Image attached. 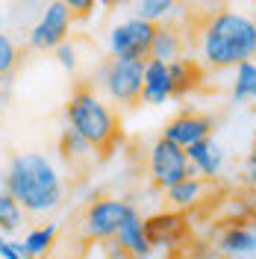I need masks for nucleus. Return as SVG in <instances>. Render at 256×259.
Returning <instances> with one entry per match:
<instances>
[{
    "mask_svg": "<svg viewBox=\"0 0 256 259\" xmlns=\"http://www.w3.org/2000/svg\"><path fill=\"white\" fill-rule=\"evenodd\" d=\"M162 139H168L171 145L189 150V147L197 145V142L212 139V118L197 115V112H183V115H177L174 121H168Z\"/></svg>",
    "mask_w": 256,
    "mask_h": 259,
    "instance_id": "nucleus-9",
    "label": "nucleus"
},
{
    "mask_svg": "<svg viewBox=\"0 0 256 259\" xmlns=\"http://www.w3.org/2000/svg\"><path fill=\"white\" fill-rule=\"evenodd\" d=\"M200 53L212 68H239L256 56V21L221 9L200 27Z\"/></svg>",
    "mask_w": 256,
    "mask_h": 259,
    "instance_id": "nucleus-2",
    "label": "nucleus"
},
{
    "mask_svg": "<svg viewBox=\"0 0 256 259\" xmlns=\"http://www.w3.org/2000/svg\"><path fill=\"white\" fill-rule=\"evenodd\" d=\"M142 77L144 62H124V59H109L100 68V85L103 92L121 106H133L142 100Z\"/></svg>",
    "mask_w": 256,
    "mask_h": 259,
    "instance_id": "nucleus-6",
    "label": "nucleus"
},
{
    "mask_svg": "<svg viewBox=\"0 0 256 259\" xmlns=\"http://www.w3.org/2000/svg\"><path fill=\"white\" fill-rule=\"evenodd\" d=\"M174 97V82H171V71L165 62H144V77H142V100L150 106H162L165 100Z\"/></svg>",
    "mask_w": 256,
    "mask_h": 259,
    "instance_id": "nucleus-10",
    "label": "nucleus"
},
{
    "mask_svg": "<svg viewBox=\"0 0 256 259\" xmlns=\"http://www.w3.org/2000/svg\"><path fill=\"white\" fill-rule=\"evenodd\" d=\"M92 6H95V3H92V0H68V9H71V15H74V12H86V9H92Z\"/></svg>",
    "mask_w": 256,
    "mask_h": 259,
    "instance_id": "nucleus-26",
    "label": "nucleus"
},
{
    "mask_svg": "<svg viewBox=\"0 0 256 259\" xmlns=\"http://www.w3.org/2000/svg\"><path fill=\"white\" fill-rule=\"evenodd\" d=\"M256 162V147H253V153H250V159H247V165H253Z\"/></svg>",
    "mask_w": 256,
    "mask_h": 259,
    "instance_id": "nucleus-28",
    "label": "nucleus"
},
{
    "mask_svg": "<svg viewBox=\"0 0 256 259\" xmlns=\"http://www.w3.org/2000/svg\"><path fill=\"white\" fill-rule=\"evenodd\" d=\"M65 121H68V130H74L92 150L106 153L115 145L118 121H115L112 109L89 85L77 89L74 95L68 97V103H65Z\"/></svg>",
    "mask_w": 256,
    "mask_h": 259,
    "instance_id": "nucleus-3",
    "label": "nucleus"
},
{
    "mask_svg": "<svg viewBox=\"0 0 256 259\" xmlns=\"http://www.w3.org/2000/svg\"><path fill=\"white\" fill-rule=\"evenodd\" d=\"M168 71H171V82H174V95H186V92H192L197 80H200V68L192 62V59H177V62L168 65Z\"/></svg>",
    "mask_w": 256,
    "mask_h": 259,
    "instance_id": "nucleus-17",
    "label": "nucleus"
},
{
    "mask_svg": "<svg viewBox=\"0 0 256 259\" xmlns=\"http://www.w3.org/2000/svg\"><path fill=\"white\" fill-rule=\"evenodd\" d=\"M253 12H256V3H253ZM253 21H256V18H253Z\"/></svg>",
    "mask_w": 256,
    "mask_h": 259,
    "instance_id": "nucleus-29",
    "label": "nucleus"
},
{
    "mask_svg": "<svg viewBox=\"0 0 256 259\" xmlns=\"http://www.w3.org/2000/svg\"><path fill=\"white\" fill-rule=\"evenodd\" d=\"M221 250L233 253V256H244L256 250V230L250 227H230L221 236Z\"/></svg>",
    "mask_w": 256,
    "mask_h": 259,
    "instance_id": "nucleus-16",
    "label": "nucleus"
},
{
    "mask_svg": "<svg viewBox=\"0 0 256 259\" xmlns=\"http://www.w3.org/2000/svg\"><path fill=\"white\" fill-rule=\"evenodd\" d=\"M233 100H256V62H241L233 80Z\"/></svg>",
    "mask_w": 256,
    "mask_h": 259,
    "instance_id": "nucleus-19",
    "label": "nucleus"
},
{
    "mask_svg": "<svg viewBox=\"0 0 256 259\" xmlns=\"http://www.w3.org/2000/svg\"><path fill=\"white\" fill-rule=\"evenodd\" d=\"M171 9H174L171 0H139L136 3V18H142L147 24H156L159 18H168Z\"/></svg>",
    "mask_w": 256,
    "mask_h": 259,
    "instance_id": "nucleus-21",
    "label": "nucleus"
},
{
    "mask_svg": "<svg viewBox=\"0 0 256 259\" xmlns=\"http://www.w3.org/2000/svg\"><path fill=\"white\" fill-rule=\"evenodd\" d=\"M71 9L68 3H48L41 18L35 21V27L30 30V48L32 50H56L62 41H68L65 35L71 30Z\"/></svg>",
    "mask_w": 256,
    "mask_h": 259,
    "instance_id": "nucleus-8",
    "label": "nucleus"
},
{
    "mask_svg": "<svg viewBox=\"0 0 256 259\" xmlns=\"http://www.w3.org/2000/svg\"><path fill=\"white\" fill-rule=\"evenodd\" d=\"M24 227V209L9 192L0 189V236H12Z\"/></svg>",
    "mask_w": 256,
    "mask_h": 259,
    "instance_id": "nucleus-18",
    "label": "nucleus"
},
{
    "mask_svg": "<svg viewBox=\"0 0 256 259\" xmlns=\"http://www.w3.org/2000/svg\"><path fill=\"white\" fill-rule=\"evenodd\" d=\"M56 233H59V227H56V224L32 227L30 233L24 236V242H21L27 259H45V256H48L50 247H53V242H56Z\"/></svg>",
    "mask_w": 256,
    "mask_h": 259,
    "instance_id": "nucleus-15",
    "label": "nucleus"
},
{
    "mask_svg": "<svg viewBox=\"0 0 256 259\" xmlns=\"http://www.w3.org/2000/svg\"><path fill=\"white\" fill-rule=\"evenodd\" d=\"M153 35H156V24H147L142 18H127L109 32V53L112 59H124V62H147Z\"/></svg>",
    "mask_w": 256,
    "mask_h": 259,
    "instance_id": "nucleus-5",
    "label": "nucleus"
},
{
    "mask_svg": "<svg viewBox=\"0 0 256 259\" xmlns=\"http://www.w3.org/2000/svg\"><path fill=\"white\" fill-rule=\"evenodd\" d=\"M247 177H250V186L256 189V162L250 165V168H247Z\"/></svg>",
    "mask_w": 256,
    "mask_h": 259,
    "instance_id": "nucleus-27",
    "label": "nucleus"
},
{
    "mask_svg": "<svg viewBox=\"0 0 256 259\" xmlns=\"http://www.w3.org/2000/svg\"><path fill=\"white\" fill-rule=\"evenodd\" d=\"M3 192L18 200L27 215H48L62 203V177L45 153H15L3 171Z\"/></svg>",
    "mask_w": 256,
    "mask_h": 259,
    "instance_id": "nucleus-1",
    "label": "nucleus"
},
{
    "mask_svg": "<svg viewBox=\"0 0 256 259\" xmlns=\"http://www.w3.org/2000/svg\"><path fill=\"white\" fill-rule=\"evenodd\" d=\"M183 230H186V224L174 212H159V215L144 218V233H147L150 244H174L183 236Z\"/></svg>",
    "mask_w": 256,
    "mask_h": 259,
    "instance_id": "nucleus-13",
    "label": "nucleus"
},
{
    "mask_svg": "<svg viewBox=\"0 0 256 259\" xmlns=\"http://www.w3.org/2000/svg\"><path fill=\"white\" fill-rule=\"evenodd\" d=\"M183 53V35L177 32V27H159L156 24V35H153V45H150V59L153 62H165L171 65L180 59Z\"/></svg>",
    "mask_w": 256,
    "mask_h": 259,
    "instance_id": "nucleus-14",
    "label": "nucleus"
},
{
    "mask_svg": "<svg viewBox=\"0 0 256 259\" xmlns=\"http://www.w3.org/2000/svg\"><path fill=\"white\" fill-rule=\"evenodd\" d=\"M89 150H92V147L86 145L74 130H65L62 133V153L68 159H71V156H82V153H89Z\"/></svg>",
    "mask_w": 256,
    "mask_h": 259,
    "instance_id": "nucleus-23",
    "label": "nucleus"
},
{
    "mask_svg": "<svg viewBox=\"0 0 256 259\" xmlns=\"http://www.w3.org/2000/svg\"><path fill=\"white\" fill-rule=\"evenodd\" d=\"M0 259H27L21 242H9L6 236H0Z\"/></svg>",
    "mask_w": 256,
    "mask_h": 259,
    "instance_id": "nucleus-25",
    "label": "nucleus"
},
{
    "mask_svg": "<svg viewBox=\"0 0 256 259\" xmlns=\"http://www.w3.org/2000/svg\"><path fill=\"white\" fill-rule=\"evenodd\" d=\"M253 118H256V112H253Z\"/></svg>",
    "mask_w": 256,
    "mask_h": 259,
    "instance_id": "nucleus-30",
    "label": "nucleus"
},
{
    "mask_svg": "<svg viewBox=\"0 0 256 259\" xmlns=\"http://www.w3.org/2000/svg\"><path fill=\"white\" fill-rule=\"evenodd\" d=\"M136 209L130 206L127 200L121 197H100V200H92L86 212H82V236L89 242H109L118 236L121 224L127 221V215Z\"/></svg>",
    "mask_w": 256,
    "mask_h": 259,
    "instance_id": "nucleus-4",
    "label": "nucleus"
},
{
    "mask_svg": "<svg viewBox=\"0 0 256 259\" xmlns=\"http://www.w3.org/2000/svg\"><path fill=\"white\" fill-rule=\"evenodd\" d=\"M186 156H189V165H192L194 174H200V177H218V171H221V165H224V150L221 145L215 142V139H206V142H197L186 150Z\"/></svg>",
    "mask_w": 256,
    "mask_h": 259,
    "instance_id": "nucleus-12",
    "label": "nucleus"
},
{
    "mask_svg": "<svg viewBox=\"0 0 256 259\" xmlns=\"http://www.w3.org/2000/svg\"><path fill=\"white\" fill-rule=\"evenodd\" d=\"M200 192H203V183L197 177H189L183 183H177L174 189H168V200L174 206H192V203L200 200Z\"/></svg>",
    "mask_w": 256,
    "mask_h": 259,
    "instance_id": "nucleus-20",
    "label": "nucleus"
},
{
    "mask_svg": "<svg viewBox=\"0 0 256 259\" xmlns=\"http://www.w3.org/2000/svg\"><path fill=\"white\" fill-rule=\"evenodd\" d=\"M150 177L153 183L159 186V189H174L177 183H183V180L189 177H197L192 171V165H189V156H186V150L183 147L171 145L168 139H159L156 145L150 147Z\"/></svg>",
    "mask_w": 256,
    "mask_h": 259,
    "instance_id": "nucleus-7",
    "label": "nucleus"
},
{
    "mask_svg": "<svg viewBox=\"0 0 256 259\" xmlns=\"http://www.w3.org/2000/svg\"><path fill=\"white\" fill-rule=\"evenodd\" d=\"M18 65V48L15 41L6 35V32H0V77H6V74H12Z\"/></svg>",
    "mask_w": 256,
    "mask_h": 259,
    "instance_id": "nucleus-22",
    "label": "nucleus"
},
{
    "mask_svg": "<svg viewBox=\"0 0 256 259\" xmlns=\"http://www.w3.org/2000/svg\"><path fill=\"white\" fill-rule=\"evenodd\" d=\"M53 53H56V59H59V65H62L65 71H74V68H77V45L62 41Z\"/></svg>",
    "mask_w": 256,
    "mask_h": 259,
    "instance_id": "nucleus-24",
    "label": "nucleus"
},
{
    "mask_svg": "<svg viewBox=\"0 0 256 259\" xmlns=\"http://www.w3.org/2000/svg\"><path fill=\"white\" fill-rule=\"evenodd\" d=\"M115 242H118L115 244L118 250L130 253L133 259H147L150 256V250H153V244L147 242V233H144V218L136 209L130 212L127 221L121 224L118 236H115Z\"/></svg>",
    "mask_w": 256,
    "mask_h": 259,
    "instance_id": "nucleus-11",
    "label": "nucleus"
}]
</instances>
